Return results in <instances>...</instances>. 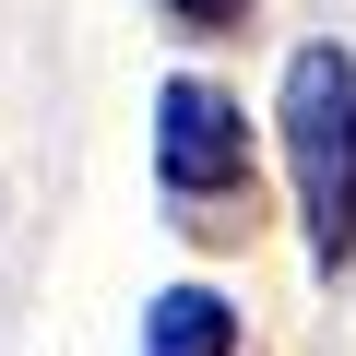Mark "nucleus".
Listing matches in <instances>:
<instances>
[{
  "instance_id": "7ed1b4c3",
  "label": "nucleus",
  "mask_w": 356,
  "mask_h": 356,
  "mask_svg": "<svg viewBox=\"0 0 356 356\" xmlns=\"http://www.w3.org/2000/svg\"><path fill=\"white\" fill-rule=\"evenodd\" d=\"M143 356H238V309L214 285H166L143 309Z\"/></svg>"
},
{
  "instance_id": "f03ea898",
  "label": "nucleus",
  "mask_w": 356,
  "mask_h": 356,
  "mask_svg": "<svg viewBox=\"0 0 356 356\" xmlns=\"http://www.w3.org/2000/svg\"><path fill=\"white\" fill-rule=\"evenodd\" d=\"M154 191L191 226H238L250 214V119H238V95H214L191 72L154 95Z\"/></svg>"
},
{
  "instance_id": "20e7f679",
  "label": "nucleus",
  "mask_w": 356,
  "mask_h": 356,
  "mask_svg": "<svg viewBox=\"0 0 356 356\" xmlns=\"http://www.w3.org/2000/svg\"><path fill=\"white\" fill-rule=\"evenodd\" d=\"M166 24H178V36H238L250 0H166Z\"/></svg>"
},
{
  "instance_id": "f257e3e1",
  "label": "nucleus",
  "mask_w": 356,
  "mask_h": 356,
  "mask_svg": "<svg viewBox=\"0 0 356 356\" xmlns=\"http://www.w3.org/2000/svg\"><path fill=\"white\" fill-rule=\"evenodd\" d=\"M273 131H285V178H297L309 261L344 273V261H356V60H344L332 36H309V48L285 60Z\"/></svg>"
}]
</instances>
